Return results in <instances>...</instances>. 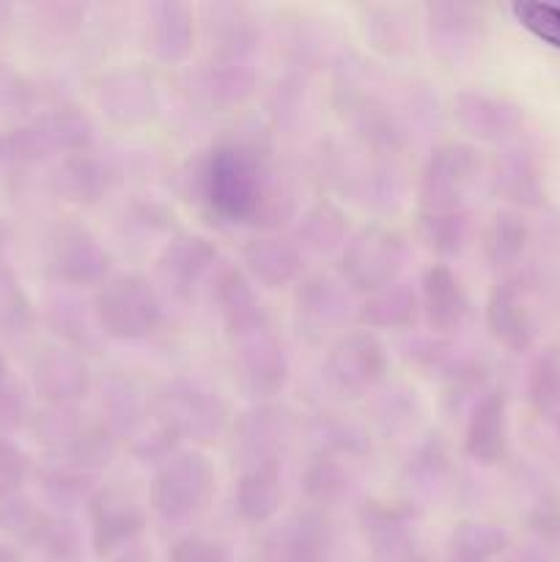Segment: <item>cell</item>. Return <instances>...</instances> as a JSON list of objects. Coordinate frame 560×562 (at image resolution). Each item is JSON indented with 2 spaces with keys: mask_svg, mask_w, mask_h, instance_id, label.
I'll return each instance as SVG.
<instances>
[{
  "mask_svg": "<svg viewBox=\"0 0 560 562\" xmlns=\"http://www.w3.org/2000/svg\"><path fill=\"white\" fill-rule=\"evenodd\" d=\"M417 322H421L417 289L404 280L377 291V294H368L357 307V324L377 335L382 329H412Z\"/></svg>",
  "mask_w": 560,
  "mask_h": 562,
  "instance_id": "obj_31",
  "label": "cell"
},
{
  "mask_svg": "<svg viewBox=\"0 0 560 562\" xmlns=\"http://www.w3.org/2000/svg\"><path fill=\"white\" fill-rule=\"evenodd\" d=\"M289 439L291 415L275 401L253 404L250 409L231 420V453H234V461H239V470L256 461L275 459V456L283 459Z\"/></svg>",
  "mask_w": 560,
  "mask_h": 562,
  "instance_id": "obj_16",
  "label": "cell"
},
{
  "mask_svg": "<svg viewBox=\"0 0 560 562\" xmlns=\"http://www.w3.org/2000/svg\"><path fill=\"white\" fill-rule=\"evenodd\" d=\"M5 239H9V234H5V228L0 225V258H3V252H5ZM0 269H3V263H0Z\"/></svg>",
  "mask_w": 560,
  "mask_h": 562,
  "instance_id": "obj_51",
  "label": "cell"
},
{
  "mask_svg": "<svg viewBox=\"0 0 560 562\" xmlns=\"http://www.w3.org/2000/svg\"><path fill=\"white\" fill-rule=\"evenodd\" d=\"M201 31L206 38L209 58L245 60L256 49L258 22L245 5L209 3L201 9Z\"/></svg>",
  "mask_w": 560,
  "mask_h": 562,
  "instance_id": "obj_25",
  "label": "cell"
},
{
  "mask_svg": "<svg viewBox=\"0 0 560 562\" xmlns=\"http://www.w3.org/2000/svg\"><path fill=\"white\" fill-rule=\"evenodd\" d=\"M349 214L333 201H318L302 212L296 223V236L302 250H313L318 256H333L344 250L349 241Z\"/></svg>",
  "mask_w": 560,
  "mask_h": 562,
  "instance_id": "obj_32",
  "label": "cell"
},
{
  "mask_svg": "<svg viewBox=\"0 0 560 562\" xmlns=\"http://www.w3.org/2000/svg\"><path fill=\"white\" fill-rule=\"evenodd\" d=\"M231 368H234L236 387L253 404L275 401V395L283 393L291 373L285 346L272 324L231 344Z\"/></svg>",
  "mask_w": 560,
  "mask_h": 562,
  "instance_id": "obj_9",
  "label": "cell"
},
{
  "mask_svg": "<svg viewBox=\"0 0 560 562\" xmlns=\"http://www.w3.org/2000/svg\"><path fill=\"white\" fill-rule=\"evenodd\" d=\"M113 176L104 159H99L91 151H77L69 154L58 162L53 176V187L64 201L80 203V206H91L108 195Z\"/></svg>",
  "mask_w": 560,
  "mask_h": 562,
  "instance_id": "obj_30",
  "label": "cell"
},
{
  "mask_svg": "<svg viewBox=\"0 0 560 562\" xmlns=\"http://www.w3.org/2000/svg\"><path fill=\"white\" fill-rule=\"evenodd\" d=\"M44 322L58 335L60 346L77 351V355H97L104 340L97 316H93L91 300L86 302L75 289L55 285L44 296Z\"/></svg>",
  "mask_w": 560,
  "mask_h": 562,
  "instance_id": "obj_23",
  "label": "cell"
},
{
  "mask_svg": "<svg viewBox=\"0 0 560 562\" xmlns=\"http://www.w3.org/2000/svg\"><path fill=\"white\" fill-rule=\"evenodd\" d=\"M475 16L464 3H432L426 5L428 47L445 64H459L475 38Z\"/></svg>",
  "mask_w": 560,
  "mask_h": 562,
  "instance_id": "obj_29",
  "label": "cell"
},
{
  "mask_svg": "<svg viewBox=\"0 0 560 562\" xmlns=\"http://www.w3.org/2000/svg\"><path fill=\"white\" fill-rule=\"evenodd\" d=\"M195 11L179 0H159L146 9L143 49L159 64H181L195 47Z\"/></svg>",
  "mask_w": 560,
  "mask_h": 562,
  "instance_id": "obj_19",
  "label": "cell"
},
{
  "mask_svg": "<svg viewBox=\"0 0 560 562\" xmlns=\"http://www.w3.org/2000/svg\"><path fill=\"white\" fill-rule=\"evenodd\" d=\"M47 274L64 289L97 291L113 274V258L86 225L64 223L49 239Z\"/></svg>",
  "mask_w": 560,
  "mask_h": 562,
  "instance_id": "obj_10",
  "label": "cell"
},
{
  "mask_svg": "<svg viewBox=\"0 0 560 562\" xmlns=\"http://www.w3.org/2000/svg\"><path fill=\"white\" fill-rule=\"evenodd\" d=\"M27 472H31L27 456L14 442L0 437V497L9 494V486H16V483L25 481Z\"/></svg>",
  "mask_w": 560,
  "mask_h": 562,
  "instance_id": "obj_48",
  "label": "cell"
},
{
  "mask_svg": "<svg viewBox=\"0 0 560 562\" xmlns=\"http://www.w3.org/2000/svg\"><path fill=\"white\" fill-rule=\"evenodd\" d=\"M97 477L93 472L71 464L66 459H53L36 470V481L47 503H53L58 510H71L77 505L86 508L88 497L97 492Z\"/></svg>",
  "mask_w": 560,
  "mask_h": 562,
  "instance_id": "obj_34",
  "label": "cell"
},
{
  "mask_svg": "<svg viewBox=\"0 0 560 562\" xmlns=\"http://www.w3.org/2000/svg\"><path fill=\"white\" fill-rule=\"evenodd\" d=\"M362 453L349 450H313L305 472L300 477L302 497L311 508L327 514L335 505L346 503L360 483Z\"/></svg>",
  "mask_w": 560,
  "mask_h": 562,
  "instance_id": "obj_18",
  "label": "cell"
},
{
  "mask_svg": "<svg viewBox=\"0 0 560 562\" xmlns=\"http://www.w3.org/2000/svg\"><path fill=\"white\" fill-rule=\"evenodd\" d=\"M481 157L470 143L445 140L432 148L417 181L421 212H456L467 209V192L475 181Z\"/></svg>",
  "mask_w": 560,
  "mask_h": 562,
  "instance_id": "obj_8",
  "label": "cell"
},
{
  "mask_svg": "<svg viewBox=\"0 0 560 562\" xmlns=\"http://www.w3.org/2000/svg\"><path fill=\"white\" fill-rule=\"evenodd\" d=\"M511 14L527 33L547 42L549 47L560 49V5L541 3V0H519L511 5Z\"/></svg>",
  "mask_w": 560,
  "mask_h": 562,
  "instance_id": "obj_44",
  "label": "cell"
},
{
  "mask_svg": "<svg viewBox=\"0 0 560 562\" xmlns=\"http://www.w3.org/2000/svg\"><path fill=\"white\" fill-rule=\"evenodd\" d=\"M322 371L329 390L344 398L371 395L388 379V346L377 333L366 327L346 329L329 344Z\"/></svg>",
  "mask_w": 560,
  "mask_h": 562,
  "instance_id": "obj_6",
  "label": "cell"
},
{
  "mask_svg": "<svg viewBox=\"0 0 560 562\" xmlns=\"http://www.w3.org/2000/svg\"><path fill=\"white\" fill-rule=\"evenodd\" d=\"M256 69L245 60L209 58L190 71V93L206 110H228L256 91Z\"/></svg>",
  "mask_w": 560,
  "mask_h": 562,
  "instance_id": "obj_24",
  "label": "cell"
},
{
  "mask_svg": "<svg viewBox=\"0 0 560 562\" xmlns=\"http://www.w3.org/2000/svg\"><path fill=\"white\" fill-rule=\"evenodd\" d=\"M0 562H20V558H16V554L11 552V549L0 547Z\"/></svg>",
  "mask_w": 560,
  "mask_h": 562,
  "instance_id": "obj_50",
  "label": "cell"
},
{
  "mask_svg": "<svg viewBox=\"0 0 560 562\" xmlns=\"http://www.w3.org/2000/svg\"><path fill=\"white\" fill-rule=\"evenodd\" d=\"M410 245L404 234L384 223H368L349 236L340 250V274L351 291L377 294L399 283Z\"/></svg>",
  "mask_w": 560,
  "mask_h": 562,
  "instance_id": "obj_5",
  "label": "cell"
},
{
  "mask_svg": "<svg viewBox=\"0 0 560 562\" xmlns=\"http://www.w3.org/2000/svg\"><path fill=\"white\" fill-rule=\"evenodd\" d=\"M192 179L201 203L220 223L253 225L267 234L294 212V198L275 168L272 151L256 137L217 140Z\"/></svg>",
  "mask_w": 560,
  "mask_h": 562,
  "instance_id": "obj_1",
  "label": "cell"
},
{
  "mask_svg": "<svg viewBox=\"0 0 560 562\" xmlns=\"http://www.w3.org/2000/svg\"><path fill=\"white\" fill-rule=\"evenodd\" d=\"M5 379H9V366H5V357L0 355V384H3Z\"/></svg>",
  "mask_w": 560,
  "mask_h": 562,
  "instance_id": "obj_52",
  "label": "cell"
},
{
  "mask_svg": "<svg viewBox=\"0 0 560 562\" xmlns=\"http://www.w3.org/2000/svg\"><path fill=\"white\" fill-rule=\"evenodd\" d=\"M217 245L212 239H206L203 234H192V231H179L159 250L154 272H157L159 285L170 296L190 300L198 285L212 278V272L217 269Z\"/></svg>",
  "mask_w": 560,
  "mask_h": 562,
  "instance_id": "obj_14",
  "label": "cell"
},
{
  "mask_svg": "<svg viewBox=\"0 0 560 562\" xmlns=\"http://www.w3.org/2000/svg\"><path fill=\"white\" fill-rule=\"evenodd\" d=\"M209 294H212L214 311H217V318L231 344L269 327L267 305H264L256 283L247 278L239 263H217V269L209 278Z\"/></svg>",
  "mask_w": 560,
  "mask_h": 562,
  "instance_id": "obj_12",
  "label": "cell"
},
{
  "mask_svg": "<svg viewBox=\"0 0 560 562\" xmlns=\"http://www.w3.org/2000/svg\"><path fill=\"white\" fill-rule=\"evenodd\" d=\"M486 327L492 338L508 351H525L533 344V324L522 302L519 280L505 278L492 289L486 300Z\"/></svg>",
  "mask_w": 560,
  "mask_h": 562,
  "instance_id": "obj_27",
  "label": "cell"
},
{
  "mask_svg": "<svg viewBox=\"0 0 560 562\" xmlns=\"http://www.w3.org/2000/svg\"><path fill=\"white\" fill-rule=\"evenodd\" d=\"M86 521L93 554L108 560L141 543L148 527V508L132 488L108 483L88 497Z\"/></svg>",
  "mask_w": 560,
  "mask_h": 562,
  "instance_id": "obj_7",
  "label": "cell"
},
{
  "mask_svg": "<svg viewBox=\"0 0 560 562\" xmlns=\"http://www.w3.org/2000/svg\"><path fill=\"white\" fill-rule=\"evenodd\" d=\"M99 108L119 124H141L157 108L154 82L141 69H121L99 82Z\"/></svg>",
  "mask_w": 560,
  "mask_h": 562,
  "instance_id": "obj_26",
  "label": "cell"
},
{
  "mask_svg": "<svg viewBox=\"0 0 560 562\" xmlns=\"http://www.w3.org/2000/svg\"><path fill=\"white\" fill-rule=\"evenodd\" d=\"M148 415L176 434L181 442L212 445L231 428L223 395L195 376L168 379L148 395Z\"/></svg>",
  "mask_w": 560,
  "mask_h": 562,
  "instance_id": "obj_4",
  "label": "cell"
},
{
  "mask_svg": "<svg viewBox=\"0 0 560 562\" xmlns=\"http://www.w3.org/2000/svg\"><path fill=\"white\" fill-rule=\"evenodd\" d=\"M33 549H38L49 562H82V536L75 521L64 514H49Z\"/></svg>",
  "mask_w": 560,
  "mask_h": 562,
  "instance_id": "obj_41",
  "label": "cell"
},
{
  "mask_svg": "<svg viewBox=\"0 0 560 562\" xmlns=\"http://www.w3.org/2000/svg\"><path fill=\"white\" fill-rule=\"evenodd\" d=\"M508 549V536L497 525L464 519L445 541V562H494Z\"/></svg>",
  "mask_w": 560,
  "mask_h": 562,
  "instance_id": "obj_35",
  "label": "cell"
},
{
  "mask_svg": "<svg viewBox=\"0 0 560 562\" xmlns=\"http://www.w3.org/2000/svg\"><path fill=\"white\" fill-rule=\"evenodd\" d=\"M527 241L525 223L514 212H497L489 217V223L481 228V250L489 267L508 269L514 267L516 258L522 256Z\"/></svg>",
  "mask_w": 560,
  "mask_h": 562,
  "instance_id": "obj_39",
  "label": "cell"
},
{
  "mask_svg": "<svg viewBox=\"0 0 560 562\" xmlns=\"http://www.w3.org/2000/svg\"><path fill=\"white\" fill-rule=\"evenodd\" d=\"M421 318L434 338L450 340L467 327L472 316V302L464 283L448 263L437 261L421 274L417 283Z\"/></svg>",
  "mask_w": 560,
  "mask_h": 562,
  "instance_id": "obj_15",
  "label": "cell"
},
{
  "mask_svg": "<svg viewBox=\"0 0 560 562\" xmlns=\"http://www.w3.org/2000/svg\"><path fill=\"white\" fill-rule=\"evenodd\" d=\"M33 390L44 404H80L93 387L91 371L77 351L66 346L44 349L33 360Z\"/></svg>",
  "mask_w": 560,
  "mask_h": 562,
  "instance_id": "obj_22",
  "label": "cell"
},
{
  "mask_svg": "<svg viewBox=\"0 0 560 562\" xmlns=\"http://www.w3.org/2000/svg\"><path fill=\"white\" fill-rule=\"evenodd\" d=\"M349 291L344 280L333 274L313 272L296 283L294 291V322L300 335H305L311 344H322L324 338L346 333V318H349Z\"/></svg>",
  "mask_w": 560,
  "mask_h": 562,
  "instance_id": "obj_13",
  "label": "cell"
},
{
  "mask_svg": "<svg viewBox=\"0 0 560 562\" xmlns=\"http://www.w3.org/2000/svg\"><path fill=\"white\" fill-rule=\"evenodd\" d=\"M283 505V459L242 467L234 481V516L247 527L272 525Z\"/></svg>",
  "mask_w": 560,
  "mask_h": 562,
  "instance_id": "obj_20",
  "label": "cell"
},
{
  "mask_svg": "<svg viewBox=\"0 0 560 562\" xmlns=\"http://www.w3.org/2000/svg\"><path fill=\"white\" fill-rule=\"evenodd\" d=\"M217 497V470L203 450H184L154 467L148 483V510L163 525L190 527Z\"/></svg>",
  "mask_w": 560,
  "mask_h": 562,
  "instance_id": "obj_2",
  "label": "cell"
},
{
  "mask_svg": "<svg viewBox=\"0 0 560 562\" xmlns=\"http://www.w3.org/2000/svg\"><path fill=\"white\" fill-rule=\"evenodd\" d=\"M97 415L121 439H132L148 423V395L132 379L110 373L97 390Z\"/></svg>",
  "mask_w": 560,
  "mask_h": 562,
  "instance_id": "obj_28",
  "label": "cell"
},
{
  "mask_svg": "<svg viewBox=\"0 0 560 562\" xmlns=\"http://www.w3.org/2000/svg\"><path fill=\"white\" fill-rule=\"evenodd\" d=\"M170 562H234V549L228 541L206 532H181L168 547Z\"/></svg>",
  "mask_w": 560,
  "mask_h": 562,
  "instance_id": "obj_43",
  "label": "cell"
},
{
  "mask_svg": "<svg viewBox=\"0 0 560 562\" xmlns=\"http://www.w3.org/2000/svg\"><path fill=\"white\" fill-rule=\"evenodd\" d=\"M453 121L478 140H500L511 124V113L503 102L486 97V93L461 91L453 97Z\"/></svg>",
  "mask_w": 560,
  "mask_h": 562,
  "instance_id": "obj_38",
  "label": "cell"
},
{
  "mask_svg": "<svg viewBox=\"0 0 560 562\" xmlns=\"http://www.w3.org/2000/svg\"><path fill=\"white\" fill-rule=\"evenodd\" d=\"M461 450L478 464H497L508 450V398L505 390H483L464 423Z\"/></svg>",
  "mask_w": 560,
  "mask_h": 562,
  "instance_id": "obj_21",
  "label": "cell"
},
{
  "mask_svg": "<svg viewBox=\"0 0 560 562\" xmlns=\"http://www.w3.org/2000/svg\"><path fill=\"white\" fill-rule=\"evenodd\" d=\"M368 549H371V562H428L426 552L417 543V536L390 538V541L373 543Z\"/></svg>",
  "mask_w": 560,
  "mask_h": 562,
  "instance_id": "obj_47",
  "label": "cell"
},
{
  "mask_svg": "<svg viewBox=\"0 0 560 562\" xmlns=\"http://www.w3.org/2000/svg\"><path fill=\"white\" fill-rule=\"evenodd\" d=\"M88 420L91 417L80 409V404H44V409L33 412L31 428L36 442L53 450L55 459H64L86 431Z\"/></svg>",
  "mask_w": 560,
  "mask_h": 562,
  "instance_id": "obj_37",
  "label": "cell"
},
{
  "mask_svg": "<svg viewBox=\"0 0 560 562\" xmlns=\"http://www.w3.org/2000/svg\"><path fill=\"white\" fill-rule=\"evenodd\" d=\"M404 472L410 477H415L417 486H439L450 472L448 448H445L443 439L437 434H428L421 445H415Z\"/></svg>",
  "mask_w": 560,
  "mask_h": 562,
  "instance_id": "obj_42",
  "label": "cell"
},
{
  "mask_svg": "<svg viewBox=\"0 0 560 562\" xmlns=\"http://www.w3.org/2000/svg\"><path fill=\"white\" fill-rule=\"evenodd\" d=\"M102 562H152V552H148V549L143 547V543H137V547L126 549V552L115 554V558H108V560H102Z\"/></svg>",
  "mask_w": 560,
  "mask_h": 562,
  "instance_id": "obj_49",
  "label": "cell"
},
{
  "mask_svg": "<svg viewBox=\"0 0 560 562\" xmlns=\"http://www.w3.org/2000/svg\"><path fill=\"white\" fill-rule=\"evenodd\" d=\"M470 212L467 209H456V212H415V234L428 250L443 263L448 258L459 256L470 241Z\"/></svg>",
  "mask_w": 560,
  "mask_h": 562,
  "instance_id": "obj_36",
  "label": "cell"
},
{
  "mask_svg": "<svg viewBox=\"0 0 560 562\" xmlns=\"http://www.w3.org/2000/svg\"><path fill=\"white\" fill-rule=\"evenodd\" d=\"M31 401H27V390L22 387L16 379H5L0 384V428L3 431H14V428L31 423Z\"/></svg>",
  "mask_w": 560,
  "mask_h": 562,
  "instance_id": "obj_46",
  "label": "cell"
},
{
  "mask_svg": "<svg viewBox=\"0 0 560 562\" xmlns=\"http://www.w3.org/2000/svg\"><path fill=\"white\" fill-rule=\"evenodd\" d=\"M527 395L538 412H552L560 404V360L558 355H541L530 366L527 376Z\"/></svg>",
  "mask_w": 560,
  "mask_h": 562,
  "instance_id": "obj_45",
  "label": "cell"
},
{
  "mask_svg": "<svg viewBox=\"0 0 560 562\" xmlns=\"http://www.w3.org/2000/svg\"><path fill=\"white\" fill-rule=\"evenodd\" d=\"M333 538L327 514L305 505L264 530L258 562H327Z\"/></svg>",
  "mask_w": 560,
  "mask_h": 562,
  "instance_id": "obj_11",
  "label": "cell"
},
{
  "mask_svg": "<svg viewBox=\"0 0 560 562\" xmlns=\"http://www.w3.org/2000/svg\"><path fill=\"white\" fill-rule=\"evenodd\" d=\"M239 267L264 289H285L305 274V250L294 236L267 231L247 239L239 250Z\"/></svg>",
  "mask_w": 560,
  "mask_h": 562,
  "instance_id": "obj_17",
  "label": "cell"
},
{
  "mask_svg": "<svg viewBox=\"0 0 560 562\" xmlns=\"http://www.w3.org/2000/svg\"><path fill=\"white\" fill-rule=\"evenodd\" d=\"M417 521H421V508L412 499L368 497L357 510V525H360L368 547L390 541V538L412 536Z\"/></svg>",
  "mask_w": 560,
  "mask_h": 562,
  "instance_id": "obj_33",
  "label": "cell"
},
{
  "mask_svg": "<svg viewBox=\"0 0 560 562\" xmlns=\"http://www.w3.org/2000/svg\"><path fill=\"white\" fill-rule=\"evenodd\" d=\"M36 318L33 302L27 300L20 280L5 267L0 269V335H9V338L27 335L36 327Z\"/></svg>",
  "mask_w": 560,
  "mask_h": 562,
  "instance_id": "obj_40",
  "label": "cell"
},
{
  "mask_svg": "<svg viewBox=\"0 0 560 562\" xmlns=\"http://www.w3.org/2000/svg\"><path fill=\"white\" fill-rule=\"evenodd\" d=\"M93 316L104 338L146 340L168 322L159 285L141 272H113L91 294Z\"/></svg>",
  "mask_w": 560,
  "mask_h": 562,
  "instance_id": "obj_3",
  "label": "cell"
}]
</instances>
